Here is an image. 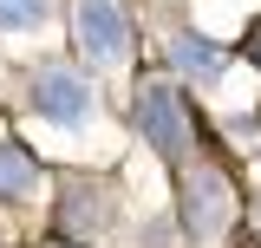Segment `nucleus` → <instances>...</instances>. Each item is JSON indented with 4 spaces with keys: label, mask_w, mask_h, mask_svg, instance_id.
<instances>
[{
    "label": "nucleus",
    "mask_w": 261,
    "mask_h": 248,
    "mask_svg": "<svg viewBox=\"0 0 261 248\" xmlns=\"http://www.w3.org/2000/svg\"><path fill=\"white\" fill-rule=\"evenodd\" d=\"M33 98H39V118H53V124H79L85 105H92V92H85L79 72H46V79L33 85Z\"/></svg>",
    "instance_id": "20e7f679"
},
{
    "label": "nucleus",
    "mask_w": 261,
    "mask_h": 248,
    "mask_svg": "<svg viewBox=\"0 0 261 248\" xmlns=\"http://www.w3.org/2000/svg\"><path fill=\"white\" fill-rule=\"evenodd\" d=\"M137 124H144V137H150L163 157L190 151V111H183V98L170 92V85H144V92H137Z\"/></svg>",
    "instance_id": "7ed1b4c3"
},
{
    "label": "nucleus",
    "mask_w": 261,
    "mask_h": 248,
    "mask_svg": "<svg viewBox=\"0 0 261 248\" xmlns=\"http://www.w3.org/2000/svg\"><path fill=\"white\" fill-rule=\"evenodd\" d=\"M170 53H176V65H183V72H196V79L222 72V53H216V39H209V33H183Z\"/></svg>",
    "instance_id": "39448f33"
},
{
    "label": "nucleus",
    "mask_w": 261,
    "mask_h": 248,
    "mask_svg": "<svg viewBox=\"0 0 261 248\" xmlns=\"http://www.w3.org/2000/svg\"><path fill=\"white\" fill-rule=\"evenodd\" d=\"M39 183V170H33L27 151H13V144H0V196H27Z\"/></svg>",
    "instance_id": "423d86ee"
},
{
    "label": "nucleus",
    "mask_w": 261,
    "mask_h": 248,
    "mask_svg": "<svg viewBox=\"0 0 261 248\" xmlns=\"http://www.w3.org/2000/svg\"><path fill=\"white\" fill-rule=\"evenodd\" d=\"M46 13H53V0H0V33H33L46 27Z\"/></svg>",
    "instance_id": "0eeeda50"
},
{
    "label": "nucleus",
    "mask_w": 261,
    "mask_h": 248,
    "mask_svg": "<svg viewBox=\"0 0 261 248\" xmlns=\"http://www.w3.org/2000/svg\"><path fill=\"white\" fill-rule=\"evenodd\" d=\"M183 222H190V235L196 242H216L228 222H235V189H228L222 170H190L183 177Z\"/></svg>",
    "instance_id": "f03ea898"
},
{
    "label": "nucleus",
    "mask_w": 261,
    "mask_h": 248,
    "mask_svg": "<svg viewBox=\"0 0 261 248\" xmlns=\"http://www.w3.org/2000/svg\"><path fill=\"white\" fill-rule=\"evenodd\" d=\"M72 27H79V46H85V59L92 65H124L130 53V20H124V7L118 0H79L72 7Z\"/></svg>",
    "instance_id": "f257e3e1"
}]
</instances>
